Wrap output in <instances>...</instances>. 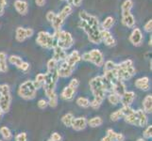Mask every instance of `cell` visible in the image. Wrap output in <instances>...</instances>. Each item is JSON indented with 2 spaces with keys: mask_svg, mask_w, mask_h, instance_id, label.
<instances>
[{
  "mask_svg": "<svg viewBox=\"0 0 152 141\" xmlns=\"http://www.w3.org/2000/svg\"><path fill=\"white\" fill-rule=\"evenodd\" d=\"M124 140H125V135L123 134L116 133V137H115L114 141H124Z\"/></svg>",
  "mask_w": 152,
  "mask_h": 141,
  "instance_id": "cell-48",
  "label": "cell"
},
{
  "mask_svg": "<svg viewBox=\"0 0 152 141\" xmlns=\"http://www.w3.org/2000/svg\"><path fill=\"white\" fill-rule=\"evenodd\" d=\"M48 141H51V140H50V139H48Z\"/></svg>",
  "mask_w": 152,
  "mask_h": 141,
  "instance_id": "cell-56",
  "label": "cell"
},
{
  "mask_svg": "<svg viewBox=\"0 0 152 141\" xmlns=\"http://www.w3.org/2000/svg\"><path fill=\"white\" fill-rule=\"evenodd\" d=\"M81 60V55L80 54V52L75 50L73 51L72 53H70L69 55H67L66 59H64V61L68 65H70L72 67H76L77 62H80Z\"/></svg>",
  "mask_w": 152,
  "mask_h": 141,
  "instance_id": "cell-16",
  "label": "cell"
},
{
  "mask_svg": "<svg viewBox=\"0 0 152 141\" xmlns=\"http://www.w3.org/2000/svg\"><path fill=\"white\" fill-rule=\"evenodd\" d=\"M108 100L110 103L113 104V106H116V104L120 103V96H118L117 94H115L113 92H110V94L108 95Z\"/></svg>",
  "mask_w": 152,
  "mask_h": 141,
  "instance_id": "cell-34",
  "label": "cell"
},
{
  "mask_svg": "<svg viewBox=\"0 0 152 141\" xmlns=\"http://www.w3.org/2000/svg\"><path fill=\"white\" fill-rule=\"evenodd\" d=\"M89 84H90L91 91L94 95V100L102 104L103 101L105 100V97H106V93L108 92L107 86L103 76L97 75L92 78Z\"/></svg>",
  "mask_w": 152,
  "mask_h": 141,
  "instance_id": "cell-2",
  "label": "cell"
},
{
  "mask_svg": "<svg viewBox=\"0 0 152 141\" xmlns=\"http://www.w3.org/2000/svg\"><path fill=\"white\" fill-rule=\"evenodd\" d=\"M132 7H133L132 0H125L121 6V13H122L121 22L123 25L129 28H132L135 25V18L132 15V13L130 12Z\"/></svg>",
  "mask_w": 152,
  "mask_h": 141,
  "instance_id": "cell-4",
  "label": "cell"
},
{
  "mask_svg": "<svg viewBox=\"0 0 152 141\" xmlns=\"http://www.w3.org/2000/svg\"><path fill=\"white\" fill-rule=\"evenodd\" d=\"M1 117H2V113H1V111H0V119H1Z\"/></svg>",
  "mask_w": 152,
  "mask_h": 141,
  "instance_id": "cell-54",
  "label": "cell"
},
{
  "mask_svg": "<svg viewBox=\"0 0 152 141\" xmlns=\"http://www.w3.org/2000/svg\"><path fill=\"white\" fill-rule=\"evenodd\" d=\"M80 22L78 27L86 33L88 40L94 44L101 43L100 37V27H99V21L95 15L88 13L85 10H81L78 13Z\"/></svg>",
  "mask_w": 152,
  "mask_h": 141,
  "instance_id": "cell-1",
  "label": "cell"
},
{
  "mask_svg": "<svg viewBox=\"0 0 152 141\" xmlns=\"http://www.w3.org/2000/svg\"><path fill=\"white\" fill-rule=\"evenodd\" d=\"M110 118H111V119L113 121H117L121 118H123V113L121 111V108L118 109V110H116L115 112L112 113L111 116H110Z\"/></svg>",
  "mask_w": 152,
  "mask_h": 141,
  "instance_id": "cell-35",
  "label": "cell"
},
{
  "mask_svg": "<svg viewBox=\"0 0 152 141\" xmlns=\"http://www.w3.org/2000/svg\"><path fill=\"white\" fill-rule=\"evenodd\" d=\"M78 86H80V81H78L77 78L72 79L69 83V85H68L67 87H65L64 90H61V97L64 99V100H66V101L72 100Z\"/></svg>",
  "mask_w": 152,
  "mask_h": 141,
  "instance_id": "cell-11",
  "label": "cell"
},
{
  "mask_svg": "<svg viewBox=\"0 0 152 141\" xmlns=\"http://www.w3.org/2000/svg\"><path fill=\"white\" fill-rule=\"evenodd\" d=\"M137 141H145V140L144 138H139V139H138Z\"/></svg>",
  "mask_w": 152,
  "mask_h": 141,
  "instance_id": "cell-53",
  "label": "cell"
},
{
  "mask_svg": "<svg viewBox=\"0 0 152 141\" xmlns=\"http://www.w3.org/2000/svg\"><path fill=\"white\" fill-rule=\"evenodd\" d=\"M115 72H116V76L118 80L123 82L130 79L136 74V70L133 67V62L132 59H126L116 64Z\"/></svg>",
  "mask_w": 152,
  "mask_h": 141,
  "instance_id": "cell-3",
  "label": "cell"
},
{
  "mask_svg": "<svg viewBox=\"0 0 152 141\" xmlns=\"http://www.w3.org/2000/svg\"><path fill=\"white\" fill-rule=\"evenodd\" d=\"M51 141H61L62 137H61V135L59 134V133H53L51 135H50V138H49Z\"/></svg>",
  "mask_w": 152,
  "mask_h": 141,
  "instance_id": "cell-43",
  "label": "cell"
},
{
  "mask_svg": "<svg viewBox=\"0 0 152 141\" xmlns=\"http://www.w3.org/2000/svg\"><path fill=\"white\" fill-rule=\"evenodd\" d=\"M74 70H75V67H72L70 65H68L65 61H62L60 63V65H58L57 74L59 75V77L66 78L72 75Z\"/></svg>",
  "mask_w": 152,
  "mask_h": 141,
  "instance_id": "cell-12",
  "label": "cell"
},
{
  "mask_svg": "<svg viewBox=\"0 0 152 141\" xmlns=\"http://www.w3.org/2000/svg\"><path fill=\"white\" fill-rule=\"evenodd\" d=\"M81 59L84 61L91 62L97 67H101L104 64V56L100 50L93 49L89 52H86L81 56Z\"/></svg>",
  "mask_w": 152,
  "mask_h": 141,
  "instance_id": "cell-10",
  "label": "cell"
},
{
  "mask_svg": "<svg viewBox=\"0 0 152 141\" xmlns=\"http://www.w3.org/2000/svg\"><path fill=\"white\" fill-rule=\"evenodd\" d=\"M8 59H9V62H10V64L16 66L18 69H20L21 65H22V63H23V59H21L20 56H14V55L10 56Z\"/></svg>",
  "mask_w": 152,
  "mask_h": 141,
  "instance_id": "cell-32",
  "label": "cell"
},
{
  "mask_svg": "<svg viewBox=\"0 0 152 141\" xmlns=\"http://www.w3.org/2000/svg\"><path fill=\"white\" fill-rule=\"evenodd\" d=\"M144 137L150 139L152 137V125H146V128L144 131Z\"/></svg>",
  "mask_w": 152,
  "mask_h": 141,
  "instance_id": "cell-38",
  "label": "cell"
},
{
  "mask_svg": "<svg viewBox=\"0 0 152 141\" xmlns=\"http://www.w3.org/2000/svg\"><path fill=\"white\" fill-rule=\"evenodd\" d=\"M45 80V74H39L36 75L35 80L33 81L36 90H40L41 87H43Z\"/></svg>",
  "mask_w": 152,
  "mask_h": 141,
  "instance_id": "cell-27",
  "label": "cell"
},
{
  "mask_svg": "<svg viewBox=\"0 0 152 141\" xmlns=\"http://www.w3.org/2000/svg\"><path fill=\"white\" fill-rule=\"evenodd\" d=\"M61 1H66V0H61Z\"/></svg>",
  "mask_w": 152,
  "mask_h": 141,
  "instance_id": "cell-55",
  "label": "cell"
},
{
  "mask_svg": "<svg viewBox=\"0 0 152 141\" xmlns=\"http://www.w3.org/2000/svg\"><path fill=\"white\" fill-rule=\"evenodd\" d=\"M37 104H38V107L40 109H45L46 107H48V101L45 100V99H41V100H39Z\"/></svg>",
  "mask_w": 152,
  "mask_h": 141,
  "instance_id": "cell-42",
  "label": "cell"
},
{
  "mask_svg": "<svg viewBox=\"0 0 152 141\" xmlns=\"http://www.w3.org/2000/svg\"><path fill=\"white\" fill-rule=\"evenodd\" d=\"M48 72H50V71H56L57 68H58V65L59 63L53 59H50L48 61Z\"/></svg>",
  "mask_w": 152,
  "mask_h": 141,
  "instance_id": "cell-36",
  "label": "cell"
},
{
  "mask_svg": "<svg viewBox=\"0 0 152 141\" xmlns=\"http://www.w3.org/2000/svg\"><path fill=\"white\" fill-rule=\"evenodd\" d=\"M74 119H75L74 115H73L72 113H67V114H65V115L62 116L61 122L65 127H71L72 122H73V121H74Z\"/></svg>",
  "mask_w": 152,
  "mask_h": 141,
  "instance_id": "cell-29",
  "label": "cell"
},
{
  "mask_svg": "<svg viewBox=\"0 0 152 141\" xmlns=\"http://www.w3.org/2000/svg\"><path fill=\"white\" fill-rule=\"evenodd\" d=\"M37 90L34 86L33 81L27 80L22 83L18 88V95L24 100H32L36 96Z\"/></svg>",
  "mask_w": 152,
  "mask_h": 141,
  "instance_id": "cell-8",
  "label": "cell"
},
{
  "mask_svg": "<svg viewBox=\"0 0 152 141\" xmlns=\"http://www.w3.org/2000/svg\"><path fill=\"white\" fill-rule=\"evenodd\" d=\"M36 43L43 48L53 49L56 46L55 35L48 32V31H40L36 38Z\"/></svg>",
  "mask_w": 152,
  "mask_h": 141,
  "instance_id": "cell-9",
  "label": "cell"
},
{
  "mask_svg": "<svg viewBox=\"0 0 152 141\" xmlns=\"http://www.w3.org/2000/svg\"><path fill=\"white\" fill-rule=\"evenodd\" d=\"M7 71V55L5 52H0V72H6Z\"/></svg>",
  "mask_w": 152,
  "mask_h": 141,
  "instance_id": "cell-26",
  "label": "cell"
},
{
  "mask_svg": "<svg viewBox=\"0 0 152 141\" xmlns=\"http://www.w3.org/2000/svg\"><path fill=\"white\" fill-rule=\"evenodd\" d=\"M14 8L16 9V12L20 15H22V16L27 15L28 12V4L27 1H25V0H15Z\"/></svg>",
  "mask_w": 152,
  "mask_h": 141,
  "instance_id": "cell-15",
  "label": "cell"
},
{
  "mask_svg": "<svg viewBox=\"0 0 152 141\" xmlns=\"http://www.w3.org/2000/svg\"><path fill=\"white\" fill-rule=\"evenodd\" d=\"M103 124V119L101 117H94L90 119L89 121H87V125H89L92 128H96L101 126Z\"/></svg>",
  "mask_w": 152,
  "mask_h": 141,
  "instance_id": "cell-28",
  "label": "cell"
},
{
  "mask_svg": "<svg viewBox=\"0 0 152 141\" xmlns=\"http://www.w3.org/2000/svg\"><path fill=\"white\" fill-rule=\"evenodd\" d=\"M35 3L38 7H44L45 4V0H35Z\"/></svg>",
  "mask_w": 152,
  "mask_h": 141,
  "instance_id": "cell-50",
  "label": "cell"
},
{
  "mask_svg": "<svg viewBox=\"0 0 152 141\" xmlns=\"http://www.w3.org/2000/svg\"><path fill=\"white\" fill-rule=\"evenodd\" d=\"M71 127L75 131H82V130H84L87 127V119L84 117L76 118L73 121Z\"/></svg>",
  "mask_w": 152,
  "mask_h": 141,
  "instance_id": "cell-17",
  "label": "cell"
},
{
  "mask_svg": "<svg viewBox=\"0 0 152 141\" xmlns=\"http://www.w3.org/2000/svg\"><path fill=\"white\" fill-rule=\"evenodd\" d=\"M66 56H67V54L65 50L61 49L58 46H55L53 48V57H52V59H55L58 63H61V62L64 61Z\"/></svg>",
  "mask_w": 152,
  "mask_h": 141,
  "instance_id": "cell-20",
  "label": "cell"
},
{
  "mask_svg": "<svg viewBox=\"0 0 152 141\" xmlns=\"http://www.w3.org/2000/svg\"><path fill=\"white\" fill-rule=\"evenodd\" d=\"M0 141H2V140H0Z\"/></svg>",
  "mask_w": 152,
  "mask_h": 141,
  "instance_id": "cell-57",
  "label": "cell"
},
{
  "mask_svg": "<svg viewBox=\"0 0 152 141\" xmlns=\"http://www.w3.org/2000/svg\"><path fill=\"white\" fill-rule=\"evenodd\" d=\"M126 91H127V90H126V85H125V83L123 81L117 80V81H115L113 84V90H112V92L117 94L118 96L121 97Z\"/></svg>",
  "mask_w": 152,
  "mask_h": 141,
  "instance_id": "cell-21",
  "label": "cell"
},
{
  "mask_svg": "<svg viewBox=\"0 0 152 141\" xmlns=\"http://www.w3.org/2000/svg\"><path fill=\"white\" fill-rule=\"evenodd\" d=\"M7 6V0H0V16L5 12V8Z\"/></svg>",
  "mask_w": 152,
  "mask_h": 141,
  "instance_id": "cell-44",
  "label": "cell"
},
{
  "mask_svg": "<svg viewBox=\"0 0 152 141\" xmlns=\"http://www.w3.org/2000/svg\"><path fill=\"white\" fill-rule=\"evenodd\" d=\"M56 38V46L64 50H68L74 44V39L70 32L64 30H60L54 33Z\"/></svg>",
  "mask_w": 152,
  "mask_h": 141,
  "instance_id": "cell-5",
  "label": "cell"
},
{
  "mask_svg": "<svg viewBox=\"0 0 152 141\" xmlns=\"http://www.w3.org/2000/svg\"><path fill=\"white\" fill-rule=\"evenodd\" d=\"M135 99V93L133 91H126L123 95L120 97V102H121L123 106H130Z\"/></svg>",
  "mask_w": 152,
  "mask_h": 141,
  "instance_id": "cell-18",
  "label": "cell"
},
{
  "mask_svg": "<svg viewBox=\"0 0 152 141\" xmlns=\"http://www.w3.org/2000/svg\"><path fill=\"white\" fill-rule=\"evenodd\" d=\"M144 30L145 31V32L148 33H150L152 31V20H148V22H146L144 25Z\"/></svg>",
  "mask_w": 152,
  "mask_h": 141,
  "instance_id": "cell-41",
  "label": "cell"
},
{
  "mask_svg": "<svg viewBox=\"0 0 152 141\" xmlns=\"http://www.w3.org/2000/svg\"><path fill=\"white\" fill-rule=\"evenodd\" d=\"M76 103L78 106H80L82 108H88L90 106V100L86 97H78Z\"/></svg>",
  "mask_w": 152,
  "mask_h": 141,
  "instance_id": "cell-33",
  "label": "cell"
},
{
  "mask_svg": "<svg viewBox=\"0 0 152 141\" xmlns=\"http://www.w3.org/2000/svg\"><path fill=\"white\" fill-rule=\"evenodd\" d=\"M143 109L145 114H150L152 112V95H146L143 101Z\"/></svg>",
  "mask_w": 152,
  "mask_h": 141,
  "instance_id": "cell-24",
  "label": "cell"
},
{
  "mask_svg": "<svg viewBox=\"0 0 152 141\" xmlns=\"http://www.w3.org/2000/svg\"><path fill=\"white\" fill-rule=\"evenodd\" d=\"M101 141H113L111 138H110L109 137H107V135H106V137H104L102 139H101Z\"/></svg>",
  "mask_w": 152,
  "mask_h": 141,
  "instance_id": "cell-51",
  "label": "cell"
},
{
  "mask_svg": "<svg viewBox=\"0 0 152 141\" xmlns=\"http://www.w3.org/2000/svg\"><path fill=\"white\" fill-rule=\"evenodd\" d=\"M100 37H101V41L105 43L109 47H113L116 44V40L113 38V34L110 32V30H100Z\"/></svg>",
  "mask_w": 152,
  "mask_h": 141,
  "instance_id": "cell-14",
  "label": "cell"
},
{
  "mask_svg": "<svg viewBox=\"0 0 152 141\" xmlns=\"http://www.w3.org/2000/svg\"><path fill=\"white\" fill-rule=\"evenodd\" d=\"M15 39L19 43H23L26 40L28 39V35H27V29L25 27H17L15 30Z\"/></svg>",
  "mask_w": 152,
  "mask_h": 141,
  "instance_id": "cell-23",
  "label": "cell"
},
{
  "mask_svg": "<svg viewBox=\"0 0 152 141\" xmlns=\"http://www.w3.org/2000/svg\"><path fill=\"white\" fill-rule=\"evenodd\" d=\"M139 118V122H140V127H145L148 125V119L146 114L142 110V109H139V110H136Z\"/></svg>",
  "mask_w": 152,
  "mask_h": 141,
  "instance_id": "cell-25",
  "label": "cell"
},
{
  "mask_svg": "<svg viewBox=\"0 0 152 141\" xmlns=\"http://www.w3.org/2000/svg\"><path fill=\"white\" fill-rule=\"evenodd\" d=\"M135 87L139 88V90H143V91H148L150 88V84H149V78L148 76H144L138 78L137 80L135 81Z\"/></svg>",
  "mask_w": 152,
  "mask_h": 141,
  "instance_id": "cell-19",
  "label": "cell"
},
{
  "mask_svg": "<svg viewBox=\"0 0 152 141\" xmlns=\"http://www.w3.org/2000/svg\"><path fill=\"white\" fill-rule=\"evenodd\" d=\"M103 65H104V69H103L104 72L113 71V70H115V68H116V63H114L112 60H108L106 63Z\"/></svg>",
  "mask_w": 152,
  "mask_h": 141,
  "instance_id": "cell-37",
  "label": "cell"
},
{
  "mask_svg": "<svg viewBox=\"0 0 152 141\" xmlns=\"http://www.w3.org/2000/svg\"><path fill=\"white\" fill-rule=\"evenodd\" d=\"M27 29V35H28V38H31L33 36V34H34V30L32 29V28H26Z\"/></svg>",
  "mask_w": 152,
  "mask_h": 141,
  "instance_id": "cell-49",
  "label": "cell"
},
{
  "mask_svg": "<svg viewBox=\"0 0 152 141\" xmlns=\"http://www.w3.org/2000/svg\"><path fill=\"white\" fill-rule=\"evenodd\" d=\"M12 103L10 88L8 84L0 86V111L1 113H8Z\"/></svg>",
  "mask_w": 152,
  "mask_h": 141,
  "instance_id": "cell-6",
  "label": "cell"
},
{
  "mask_svg": "<svg viewBox=\"0 0 152 141\" xmlns=\"http://www.w3.org/2000/svg\"><path fill=\"white\" fill-rule=\"evenodd\" d=\"M55 15H56V13L54 12H51V10H49V12H48V13H46L45 18H46V20H48L49 23H51L52 21H53Z\"/></svg>",
  "mask_w": 152,
  "mask_h": 141,
  "instance_id": "cell-45",
  "label": "cell"
},
{
  "mask_svg": "<svg viewBox=\"0 0 152 141\" xmlns=\"http://www.w3.org/2000/svg\"><path fill=\"white\" fill-rule=\"evenodd\" d=\"M107 137H109L113 141H114L115 137H116V133H115L113 129H108L107 130Z\"/></svg>",
  "mask_w": 152,
  "mask_h": 141,
  "instance_id": "cell-46",
  "label": "cell"
},
{
  "mask_svg": "<svg viewBox=\"0 0 152 141\" xmlns=\"http://www.w3.org/2000/svg\"><path fill=\"white\" fill-rule=\"evenodd\" d=\"M29 63L28 62H26V61H23V63L22 65H21L20 67V70L21 71H23V72H28L29 70Z\"/></svg>",
  "mask_w": 152,
  "mask_h": 141,
  "instance_id": "cell-47",
  "label": "cell"
},
{
  "mask_svg": "<svg viewBox=\"0 0 152 141\" xmlns=\"http://www.w3.org/2000/svg\"><path fill=\"white\" fill-rule=\"evenodd\" d=\"M72 12H73V8L70 6V5L67 4L64 8H62V9L59 13L55 15L53 21L50 23L51 25H52V27L54 28L55 32H58V31L61 30V28L62 27V25H64L65 19L72 13Z\"/></svg>",
  "mask_w": 152,
  "mask_h": 141,
  "instance_id": "cell-7",
  "label": "cell"
},
{
  "mask_svg": "<svg viewBox=\"0 0 152 141\" xmlns=\"http://www.w3.org/2000/svg\"><path fill=\"white\" fill-rule=\"evenodd\" d=\"M15 141H28V134L27 133H20L15 137Z\"/></svg>",
  "mask_w": 152,
  "mask_h": 141,
  "instance_id": "cell-39",
  "label": "cell"
},
{
  "mask_svg": "<svg viewBox=\"0 0 152 141\" xmlns=\"http://www.w3.org/2000/svg\"><path fill=\"white\" fill-rule=\"evenodd\" d=\"M114 25V18L112 16H108L107 18H105V20L102 23V29L103 30H110L113 25Z\"/></svg>",
  "mask_w": 152,
  "mask_h": 141,
  "instance_id": "cell-31",
  "label": "cell"
},
{
  "mask_svg": "<svg viewBox=\"0 0 152 141\" xmlns=\"http://www.w3.org/2000/svg\"><path fill=\"white\" fill-rule=\"evenodd\" d=\"M129 40L130 41V43H132L133 46L138 47L140 45H142L143 40H144V36H143V33H142V31H141V29L137 28V27L133 28L132 32L129 35Z\"/></svg>",
  "mask_w": 152,
  "mask_h": 141,
  "instance_id": "cell-13",
  "label": "cell"
},
{
  "mask_svg": "<svg viewBox=\"0 0 152 141\" xmlns=\"http://www.w3.org/2000/svg\"><path fill=\"white\" fill-rule=\"evenodd\" d=\"M66 1L68 2V5H70L72 8H78L82 4V0H66Z\"/></svg>",
  "mask_w": 152,
  "mask_h": 141,
  "instance_id": "cell-40",
  "label": "cell"
},
{
  "mask_svg": "<svg viewBox=\"0 0 152 141\" xmlns=\"http://www.w3.org/2000/svg\"><path fill=\"white\" fill-rule=\"evenodd\" d=\"M126 122H128L129 124H132L134 125V126H138L140 127V122H139V118H138V115L136 111H133L130 114H129L128 116L124 117Z\"/></svg>",
  "mask_w": 152,
  "mask_h": 141,
  "instance_id": "cell-22",
  "label": "cell"
},
{
  "mask_svg": "<svg viewBox=\"0 0 152 141\" xmlns=\"http://www.w3.org/2000/svg\"><path fill=\"white\" fill-rule=\"evenodd\" d=\"M148 45H149V46H151V37H150V39H149V41H148Z\"/></svg>",
  "mask_w": 152,
  "mask_h": 141,
  "instance_id": "cell-52",
  "label": "cell"
},
{
  "mask_svg": "<svg viewBox=\"0 0 152 141\" xmlns=\"http://www.w3.org/2000/svg\"><path fill=\"white\" fill-rule=\"evenodd\" d=\"M0 134H1L2 137L4 138V140L6 141H10L12 139V131L7 127V126H2L0 128Z\"/></svg>",
  "mask_w": 152,
  "mask_h": 141,
  "instance_id": "cell-30",
  "label": "cell"
}]
</instances>
